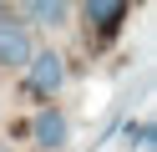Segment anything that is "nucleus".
I'll return each mask as SVG.
<instances>
[{
	"instance_id": "20e7f679",
	"label": "nucleus",
	"mask_w": 157,
	"mask_h": 152,
	"mask_svg": "<svg viewBox=\"0 0 157 152\" xmlns=\"http://www.w3.org/2000/svg\"><path fill=\"white\" fill-rule=\"evenodd\" d=\"M122 15H127V5H122V0H91V5H86V20H96L101 30H112Z\"/></svg>"
},
{
	"instance_id": "423d86ee",
	"label": "nucleus",
	"mask_w": 157,
	"mask_h": 152,
	"mask_svg": "<svg viewBox=\"0 0 157 152\" xmlns=\"http://www.w3.org/2000/svg\"><path fill=\"white\" fill-rule=\"evenodd\" d=\"M127 142L132 147H147L152 142V122H127Z\"/></svg>"
},
{
	"instance_id": "7ed1b4c3",
	"label": "nucleus",
	"mask_w": 157,
	"mask_h": 152,
	"mask_svg": "<svg viewBox=\"0 0 157 152\" xmlns=\"http://www.w3.org/2000/svg\"><path fill=\"white\" fill-rule=\"evenodd\" d=\"M31 132H36V142L51 152V147H66V132H71V127H66V117L51 107V111H41V117H36V127H31Z\"/></svg>"
},
{
	"instance_id": "f03ea898",
	"label": "nucleus",
	"mask_w": 157,
	"mask_h": 152,
	"mask_svg": "<svg viewBox=\"0 0 157 152\" xmlns=\"http://www.w3.org/2000/svg\"><path fill=\"white\" fill-rule=\"evenodd\" d=\"M25 66H31V86L41 91V96L61 91V81H66V61L56 56V51H41V56H31Z\"/></svg>"
},
{
	"instance_id": "0eeeda50",
	"label": "nucleus",
	"mask_w": 157,
	"mask_h": 152,
	"mask_svg": "<svg viewBox=\"0 0 157 152\" xmlns=\"http://www.w3.org/2000/svg\"><path fill=\"white\" fill-rule=\"evenodd\" d=\"M0 15H5V5H0Z\"/></svg>"
},
{
	"instance_id": "39448f33",
	"label": "nucleus",
	"mask_w": 157,
	"mask_h": 152,
	"mask_svg": "<svg viewBox=\"0 0 157 152\" xmlns=\"http://www.w3.org/2000/svg\"><path fill=\"white\" fill-rule=\"evenodd\" d=\"M31 15L41 20V25H61V20H66V5H61V0H36Z\"/></svg>"
},
{
	"instance_id": "f257e3e1",
	"label": "nucleus",
	"mask_w": 157,
	"mask_h": 152,
	"mask_svg": "<svg viewBox=\"0 0 157 152\" xmlns=\"http://www.w3.org/2000/svg\"><path fill=\"white\" fill-rule=\"evenodd\" d=\"M36 51H31V36H25L21 20H10V10L0 15V66H25Z\"/></svg>"
}]
</instances>
